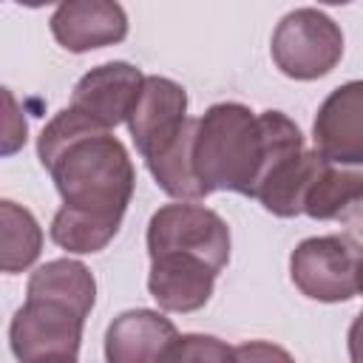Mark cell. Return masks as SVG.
Segmentation results:
<instances>
[{"instance_id": "1", "label": "cell", "mask_w": 363, "mask_h": 363, "mask_svg": "<svg viewBox=\"0 0 363 363\" xmlns=\"http://www.w3.org/2000/svg\"><path fill=\"white\" fill-rule=\"evenodd\" d=\"M37 156L62 196L51 221V241L77 255L105 250L119 233L136 187L128 147L68 105L43 128Z\"/></svg>"}, {"instance_id": "2", "label": "cell", "mask_w": 363, "mask_h": 363, "mask_svg": "<svg viewBox=\"0 0 363 363\" xmlns=\"http://www.w3.org/2000/svg\"><path fill=\"white\" fill-rule=\"evenodd\" d=\"M298 153H303V136L286 113L216 102L196 122L193 173L207 196L230 190L255 199L267 179Z\"/></svg>"}, {"instance_id": "3", "label": "cell", "mask_w": 363, "mask_h": 363, "mask_svg": "<svg viewBox=\"0 0 363 363\" xmlns=\"http://www.w3.org/2000/svg\"><path fill=\"white\" fill-rule=\"evenodd\" d=\"M96 303V281L82 261L54 258L37 267L26 303L14 312L9 343L20 363L77 360L82 326Z\"/></svg>"}, {"instance_id": "4", "label": "cell", "mask_w": 363, "mask_h": 363, "mask_svg": "<svg viewBox=\"0 0 363 363\" xmlns=\"http://www.w3.org/2000/svg\"><path fill=\"white\" fill-rule=\"evenodd\" d=\"M196 122L187 116V91L167 77H147L142 96L128 119L136 150L142 153L147 170L179 159L187 145H193Z\"/></svg>"}, {"instance_id": "5", "label": "cell", "mask_w": 363, "mask_h": 363, "mask_svg": "<svg viewBox=\"0 0 363 363\" xmlns=\"http://www.w3.org/2000/svg\"><path fill=\"white\" fill-rule=\"evenodd\" d=\"M289 278L312 301H352L363 295V244L349 235L306 238L289 255Z\"/></svg>"}, {"instance_id": "6", "label": "cell", "mask_w": 363, "mask_h": 363, "mask_svg": "<svg viewBox=\"0 0 363 363\" xmlns=\"http://www.w3.org/2000/svg\"><path fill=\"white\" fill-rule=\"evenodd\" d=\"M278 71L289 79L326 77L343 57V31L320 9H295L281 17L269 43Z\"/></svg>"}, {"instance_id": "7", "label": "cell", "mask_w": 363, "mask_h": 363, "mask_svg": "<svg viewBox=\"0 0 363 363\" xmlns=\"http://www.w3.org/2000/svg\"><path fill=\"white\" fill-rule=\"evenodd\" d=\"M167 252L196 255L221 272L230 261V227L210 207L190 201L164 204L147 221V255Z\"/></svg>"}, {"instance_id": "8", "label": "cell", "mask_w": 363, "mask_h": 363, "mask_svg": "<svg viewBox=\"0 0 363 363\" xmlns=\"http://www.w3.org/2000/svg\"><path fill=\"white\" fill-rule=\"evenodd\" d=\"M312 142L337 167L363 164V79L343 82L323 99L312 122Z\"/></svg>"}, {"instance_id": "9", "label": "cell", "mask_w": 363, "mask_h": 363, "mask_svg": "<svg viewBox=\"0 0 363 363\" xmlns=\"http://www.w3.org/2000/svg\"><path fill=\"white\" fill-rule=\"evenodd\" d=\"M145 74L130 65V62H105L91 68L71 94V108L82 111L85 116H91L96 125L113 130L116 125L128 122L142 88H145Z\"/></svg>"}, {"instance_id": "10", "label": "cell", "mask_w": 363, "mask_h": 363, "mask_svg": "<svg viewBox=\"0 0 363 363\" xmlns=\"http://www.w3.org/2000/svg\"><path fill=\"white\" fill-rule=\"evenodd\" d=\"M51 34L65 51L85 54L122 43L128 37V14L119 3L111 0L60 3L51 14Z\"/></svg>"}, {"instance_id": "11", "label": "cell", "mask_w": 363, "mask_h": 363, "mask_svg": "<svg viewBox=\"0 0 363 363\" xmlns=\"http://www.w3.org/2000/svg\"><path fill=\"white\" fill-rule=\"evenodd\" d=\"M216 269L184 252H167L150 258L147 292L167 312H196L201 309L216 286Z\"/></svg>"}, {"instance_id": "12", "label": "cell", "mask_w": 363, "mask_h": 363, "mask_svg": "<svg viewBox=\"0 0 363 363\" xmlns=\"http://www.w3.org/2000/svg\"><path fill=\"white\" fill-rule=\"evenodd\" d=\"M179 332L156 309H128L105 329V363H162Z\"/></svg>"}, {"instance_id": "13", "label": "cell", "mask_w": 363, "mask_h": 363, "mask_svg": "<svg viewBox=\"0 0 363 363\" xmlns=\"http://www.w3.org/2000/svg\"><path fill=\"white\" fill-rule=\"evenodd\" d=\"M303 213L318 221H340L346 235L363 244V170L326 162L303 199Z\"/></svg>"}, {"instance_id": "14", "label": "cell", "mask_w": 363, "mask_h": 363, "mask_svg": "<svg viewBox=\"0 0 363 363\" xmlns=\"http://www.w3.org/2000/svg\"><path fill=\"white\" fill-rule=\"evenodd\" d=\"M323 164H326V159L318 150H303L295 159H289L286 164H281L267 179V184L258 190L255 199L272 216H281V218L301 216L303 199H306V193H309V187H312V182Z\"/></svg>"}, {"instance_id": "15", "label": "cell", "mask_w": 363, "mask_h": 363, "mask_svg": "<svg viewBox=\"0 0 363 363\" xmlns=\"http://www.w3.org/2000/svg\"><path fill=\"white\" fill-rule=\"evenodd\" d=\"M43 250V230L31 210L3 199L0 201V269L17 275L28 269Z\"/></svg>"}, {"instance_id": "16", "label": "cell", "mask_w": 363, "mask_h": 363, "mask_svg": "<svg viewBox=\"0 0 363 363\" xmlns=\"http://www.w3.org/2000/svg\"><path fill=\"white\" fill-rule=\"evenodd\" d=\"M162 363H238L235 346L213 335H179Z\"/></svg>"}, {"instance_id": "17", "label": "cell", "mask_w": 363, "mask_h": 363, "mask_svg": "<svg viewBox=\"0 0 363 363\" xmlns=\"http://www.w3.org/2000/svg\"><path fill=\"white\" fill-rule=\"evenodd\" d=\"M3 102H6V122H3V156H11L17 147L26 145V119L23 113L17 111V102H14V94L9 88H3Z\"/></svg>"}, {"instance_id": "18", "label": "cell", "mask_w": 363, "mask_h": 363, "mask_svg": "<svg viewBox=\"0 0 363 363\" xmlns=\"http://www.w3.org/2000/svg\"><path fill=\"white\" fill-rule=\"evenodd\" d=\"M235 360L238 363H295V357L269 340H247L235 346Z\"/></svg>"}, {"instance_id": "19", "label": "cell", "mask_w": 363, "mask_h": 363, "mask_svg": "<svg viewBox=\"0 0 363 363\" xmlns=\"http://www.w3.org/2000/svg\"><path fill=\"white\" fill-rule=\"evenodd\" d=\"M349 360L363 363V309L349 326Z\"/></svg>"}, {"instance_id": "20", "label": "cell", "mask_w": 363, "mask_h": 363, "mask_svg": "<svg viewBox=\"0 0 363 363\" xmlns=\"http://www.w3.org/2000/svg\"><path fill=\"white\" fill-rule=\"evenodd\" d=\"M62 363H77V360H62Z\"/></svg>"}]
</instances>
